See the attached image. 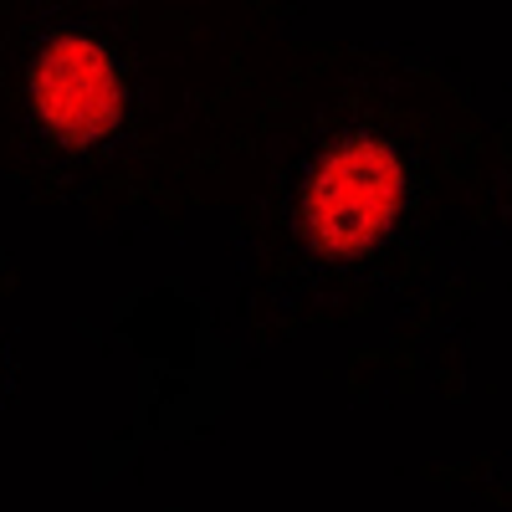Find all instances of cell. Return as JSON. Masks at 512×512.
Here are the masks:
<instances>
[{"mask_svg":"<svg viewBox=\"0 0 512 512\" xmlns=\"http://www.w3.org/2000/svg\"><path fill=\"white\" fill-rule=\"evenodd\" d=\"M31 98L41 123L67 144H93L118 123V72L88 36H57L36 57Z\"/></svg>","mask_w":512,"mask_h":512,"instance_id":"cell-2","label":"cell"},{"mask_svg":"<svg viewBox=\"0 0 512 512\" xmlns=\"http://www.w3.org/2000/svg\"><path fill=\"white\" fill-rule=\"evenodd\" d=\"M400 159L379 139H349L333 149L308 185V231L323 251H364L384 236L400 210Z\"/></svg>","mask_w":512,"mask_h":512,"instance_id":"cell-1","label":"cell"}]
</instances>
